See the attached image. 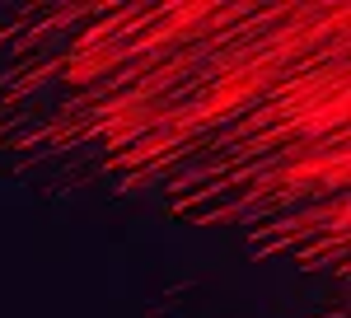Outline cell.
I'll return each instance as SVG.
<instances>
[{"mask_svg": "<svg viewBox=\"0 0 351 318\" xmlns=\"http://www.w3.org/2000/svg\"><path fill=\"white\" fill-rule=\"evenodd\" d=\"M117 66H127V42H104V47H94V52H80L66 61V71H61V80L66 84H94V80L112 75Z\"/></svg>", "mask_w": 351, "mask_h": 318, "instance_id": "cell-1", "label": "cell"}, {"mask_svg": "<svg viewBox=\"0 0 351 318\" xmlns=\"http://www.w3.org/2000/svg\"><path fill=\"white\" fill-rule=\"evenodd\" d=\"M324 318H342V314H324Z\"/></svg>", "mask_w": 351, "mask_h": 318, "instance_id": "cell-2", "label": "cell"}]
</instances>
